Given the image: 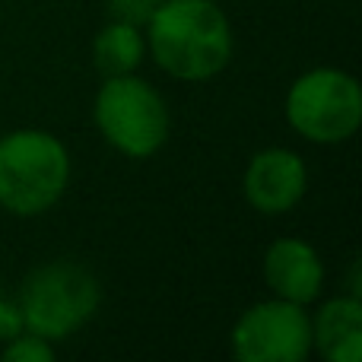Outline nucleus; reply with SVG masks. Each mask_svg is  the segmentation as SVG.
<instances>
[{"instance_id": "11", "label": "nucleus", "mask_w": 362, "mask_h": 362, "mask_svg": "<svg viewBox=\"0 0 362 362\" xmlns=\"http://www.w3.org/2000/svg\"><path fill=\"white\" fill-rule=\"evenodd\" d=\"M0 359L4 362H51L54 359V344L32 331H23L13 340H6Z\"/></svg>"}, {"instance_id": "2", "label": "nucleus", "mask_w": 362, "mask_h": 362, "mask_svg": "<svg viewBox=\"0 0 362 362\" xmlns=\"http://www.w3.org/2000/svg\"><path fill=\"white\" fill-rule=\"evenodd\" d=\"M70 185V153L54 134L19 127L0 137V206L13 216H42Z\"/></svg>"}, {"instance_id": "9", "label": "nucleus", "mask_w": 362, "mask_h": 362, "mask_svg": "<svg viewBox=\"0 0 362 362\" xmlns=\"http://www.w3.org/2000/svg\"><path fill=\"white\" fill-rule=\"evenodd\" d=\"M312 350L327 362H359L362 359V299L337 296L327 299L312 315Z\"/></svg>"}, {"instance_id": "7", "label": "nucleus", "mask_w": 362, "mask_h": 362, "mask_svg": "<svg viewBox=\"0 0 362 362\" xmlns=\"http://www.w3.org/2000/svg\"><path fill=\"white\" fill-rule=\"evenodd\" d=\"M242 191L251 210L264 216H283L296 210L308 191L305 159L286 146H267L248 159Z\"/></svg>"}, {"instance_id": "5", "label": "nucleus", "mask_w": 362, "mask_h": 362, "mask_svg": "<svg viewBox=\"0 0 362 362\" xmlns=\"http://www.w3.org/2000/svg\"><path fill=\"white\" fill-rule=\"evenodd\" d=\"M286 121L308 144H346L362 127L359 80L337 67L305 70L286 93Z\"/></svg>"}, {"instance_id": "3", "label": "nucleus", "mask_w": 362, "mask_h": 362, "mask_svg": "<svg viewBox=\"0 0 362 362\" xmlns=\"http://www.w3.org/2000/svg\"><path fill=\"white\" fill-rule=\"evenodd\" d=\"M19 312L25 331L61 344L95 315L102 286L89 267L76 261H51L35 267L19 286Z\"/></svg>"}, {"instance_id": "10", "label": "nucleus", "mask_w": 362, "mask_h": 362, "mask_svg": "<svg viewBox=\"0 0 362 362\" xmlns=\"http://www.w3.org/2000/svg\"><path fill=\"white\" fill-rule=\"evenodd\" d=\"M144 57H146V35L137 25L108 19V25H102V32L93 42V61L102 76L137 74Z\"/></svg>"}, {"instance_id": "4", "label": "nucleus", "mask_w": 362, "mask_h": 362, "mask_svg": "<svg viewBox=\"0 0 362 362\" xmlns=\"http://www.w3.org/2000/svg\"><path fill=\"white\" fill-rule=\"evenodd\" d=\"M93 121L102 140L127 159H150L172 134L165 99L134 74L102 76L93 102Z\"/></svg>"}, {"instance_id": "13", "label": "nucleus", "mask_w": 362, "mask_h": 362, "mask_svg": "<svg viewBox=\"0 0 362 362\" xmlns=\"http://www.w3.org/2000/svg\"><path fill=\"white\" fill-rule=\"evenodd\" d=\"M23 331H25V321H23V312H19V302L0 296V340L6 344V340H13Z\"/></svg>"}, {"instance_id": "1", "label": "nucleus", "mask_w": 362, "mask_h": 362, "mask_svg": "<svg viewBox=\"0 0 362 362\" xmlns=\"http://www.w3.org/2000/svg\"><path fill=\"white\" fill-rule=\"evenodd\" d=\"M146 51L169 76L200 83L232 61V25L213 0H165L144 29Z\"/></svg>"}, {"instance_id": "14", "label": "nucleus", "mask_w": 362, "mask_h": 362, "mask_svg": "<svg viewBox=\"0 0 362 362\" xmlns=\"http://www.w3.org/2000/svg\"><path fill=\"white\" fill-rule=\"evenodd\" d=\"M146 4H150V6H159V4H165V0H146Z\"/></svg>"}, {"instance_id": "6", "label": "nucleus", "mask_w": 362, "mask_h": 362, "mask_svg": "<svg viewBox=\"0 0 362 362\" xmlns=\"http://www.w3.org/2000/svg\"><path fill=\"white\" fill-rule=\"evenodd\" d=\"M238 362H302L312 353V315L286 299L255 302L232 327Z\"/></svg>"}, {"instance_id": "12", "label": "nucleus", "mask_w": 362, "mask_h": 362, "mask_svg": "<svg viewBox=\"0 0 362 362\" xmlns=\"http://www.w3.org/2000/svg\"><path fill=\"white\" fill-rule=\"evenodd\" d=\"M153 10L146 0H105V13L112 23H127V25H137V29H146L150 23Z\"/></svg>"}, {"instance_id": "15", "label": "nucleus", "mask_w": 362, "mask_h": 362, "mask_svg": "<svg viewBox=\"0 0 362 362\" xmlns=\"http://www.w3.org/2000/svg\"><path fill=\"white\" fill-rule=\"evenodd\" d=\"M0 296H4V293H0Z\"/></svg>"}, {"instance_id": "8", "label": "nucleus", "mask_w": 362, "mask_h": 362, "mask_svg": "<svg viewBox=\"0 0 362 362\" xmlns=\"http://www.w3.org/2000/svg\"><path fill=\"white\" fill-rule=\"evenodd\" d=\"M264 283L276 299L296 302V305H312L325 289V264L321 255L305 242V238H276L264 251Z\"/></svg>"}]
</instances>
